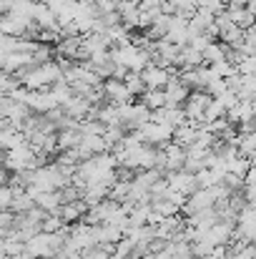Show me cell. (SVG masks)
Returning <instances> with one entry per match:
<instances>
[{
	"label": "cell",
	"mask_w": 256,
	"mask_h": 259,
	"mask_svg": "<svg viewBox=\"0 0 256 259\" xmlns=\"http://www.w3.org/2000/svg\"><path fill=\"white\" fill-rule=\"evenodd\" d=\"M100 91H103L106 101L113 103V106H121V103L133 101V96L128 93V88H126V83H123L121 78H106V81L100 83Z\"/></svg>",
	"instance_id": "6da1fadb"
},
{
	"label": "cell",
	"mask_w": 256,
	"mask_h": 259,
	"mask_svg": "<svg viewBox=\"0 0 256 259\" xmlns=\"http://www.w3.org/2000/svg\"><path fill=\"white\" fill-rule=\"evenodd\" d=\"M164 179H166L169 189L178 191V194H183V196H188L191 191H196V181H193V174L186 171V169H178V171L164 174Z\"/></svg>",
	"instance_id": "7a4b0ae2"
},
{
	"label": "cell",
	"mask_w": 256,
	"mask_h": 259,
	"mask_svg": "<svg viewBox=\"0 0 256 259\" xmlns=\"http://www.w3.org/2000/svg\"><path fill=\"white\" fill-rule=\"evenodd\" d=\"M138 76H141V81H143V86L146 88H164L166 83H169V78H171L169 68L156 66V63H148Z\"/></svg>",
	"instance_id": "3957f363"
},
{
	"label": "cell",
	"mask_w": 256,
	"mask_h": 259,
	"mask_svg": "<svg viewBox=\"0 0 256 259\" xmlns=\"http://www.w3.org/2000/svg\"><path fill=\"white\" fill-rule=\"evenodd\" d=\"M164 96H166V106H181L188 96V88L181 83L178 76H171L169 83L164 86Z\"/></svg>",
	"instance_id": "277c9868"
},
{
	"label": "cell",
	"mask_w": 256,
	"mask_h": 259,
	"mask_svg": "<svg viewBox=\"0 0 256 259\" xmlns=\"http://www.w3.org/2000/svg\"><path fill=\"white\" fill-rule=\"evenodd\" d=\"M61 111H63V113L68 116V118L83 121V118H85V113L90 111V103L85 101L83 96H76V93H73V96H71V98H68V101H66L63 106H61Z\"/></svg>",
	"instance_id": "5b68a950"
},
{
	"label": "cell",
	"mask_w": 256,
	"mask_h": 259,
	"mask_svg": "<svg viewBox=\"0 0 256 259\" xmlns=\"http://www.w3.org/2000/svg\"><path fill=\"white\" fill-rule=\"evenodd\" d=\"M138 101L148 108V111H156V108H164L166 106V96H164V88H146Z\"/></svg>",
	"instance_id": "8992f818"
},
{
	"label": "cell",
	"mask_w": 256,
	"mask_h": 259,
	"mask_svg": "<svg viewBox=\"0 0 256 259\" xmlns=\"http://www.w3.org/2000/svg\"><path fill=\"white\" fill-rule=\"evenodd\" d=\"M226 51H229V46H224L221 40H211V43H209V46L201 51L203 66H209V63H216V61L226 58Z\"/></svg>",
	"instance_id": "52a82bcc"
},
{
	"label": "cell",
	"mask_w": 256,
	"mask_h": 259,
	"mask_svg": "<svg viewBox=\"0 0 256 259\" xmlns=\"http://www.w3.org/2000/svg\"><path fill=\"white\" fill-rule=\"evenodd\" d=\"M123 83H126V88H128V93L136 98V96H141L143 91H146V86H143V81H141V76L138 73H126L123 76Z\"/></svg>",
	"instance_id": "ba28073f"
},
{
	"label": "cell",
	"mask_w": 256,
	"mask_h": 259,
	"mask_svg": "<svg viewBox=\"0 0 256 259\" xmlns=\"http://www.w3.org/2000/svg\"><path fill=\"white\" fill-rule=\"evenodd\" d=\"M63 227V219L58 214H45L40 219V232H58Z\"/></svg>",
	"instance_id": "9c48e42d"
},
{
	"label": "cell",
	"mask_w": 256,
	"mask_h": 259,
	"mask_svg": "<svg viewBox=\"0 0 256 259\" xmlns=\"http://www.w3.org/2000/svg\"><path fill=\"white\" fill-rule=\"evenodd\" d=\"M198 8L206 10V13H211V15H216V13L226 10V3L224 0H198Z\"/></svg>",
	"instance_id": "30bf717a"
},
{
	"label": "cell",
	"mask_w": 256,
	"mask_h": 259,
	"mask_svg": "<svg viewBox=\"0 0 256 259\" xmlns=\"http://www.w3.org/2000/svg\"><path fill=\"white\" fill-rule=\"evenodd\" d=\"M216 101L224 106V111H229L231 106H236V101H239V98H236V93H234L231 88H226L224 93H219V96H216Z\"/></svg>",
	"instance_id": "8fae6325"
},
{
	"label": "cell",
	"mask_w": 256,
	"mask_h": 259,
	"mask_svg": "<svg viewBox=\"0 0 256 259\" xmlns=\"http://www.w3.org/2000/svg\"><path fill=\"white\" fill-rule=\"evenodd\" d=\"M13 199H15V194H13L10 184H3V186H0V209H10Z\"/></svg>",
	"instance_id": "7c38bea8"
},
{
	"label": "cell",
	"mask_w": 256,
	"mask_h": 259,
	"mask_svg": "<svg viewBox=\"0 0 256 259\" xmlns=\"http://www.w3.org/2000/svg\"><path fill=\"white\" fill-rule=\"evenodd\" d=\"M136 3H138V10H146V13L159 15V13H161L159 8H161V3H164V0H136Z\"/></svg>",
	"instance_id": "4fadbf2b"
},
{
	"label": "cell",
	"mask_w": 256,
	"mask_h": 259,
	"mask_svg": "<svg viewBox=\"0 0 256 259\" xmlns=\"http://www.w3.org/2000/svg\"><path fill=\"white\" fill-rule=\"evenodd\" d=\"M118 5V0H95V13L103 15V13H113Z\"/></svg>",
	"instance_id": "5bb4252c"
},
{
	"label": "cell",
	"mask_w": 256,
	"mask_h": 259,
	"mask_svg": "<svg viewBox=\"0 0 256 259\" xmlns=\"http://www.w3.org/2000/svg\"><path fill=\"white\" fill-rule=\"evenodd\" d=\"M191 259H211V257H191Z\"/></svg>",
	"instance_id": "9a60e30c"
},
{
	"label": "cell",
	"mask_w": 256,
	"mask_h": 259,
	"mask_svg": "<svg viewBox=\"0 0 256 259\" xmlns=\"http://www.w3.org/2000/svg\"><path fill=\"white\" fill-rule=\"evenodd\" d=\"M3 98H5V93H3V91H0V101H3Z\"/></svg>",
	"instance_id": "2e32d148"
}]
</instances>
